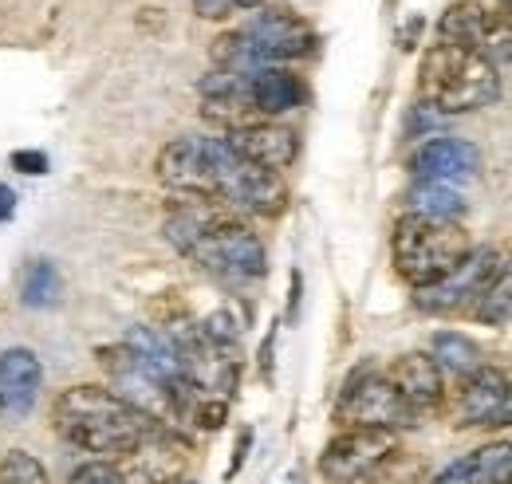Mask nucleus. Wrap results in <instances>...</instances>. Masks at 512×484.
<instances>
[{
    "label": "nucleus",
    "instance_id": "f257e3e1",
    "mask_svg": "<svg viewBox=\"0 0 512 484\" xmlns=\"http://www.w3.org/2000/svg\"><path fill=\"white\" fill-rule=\"evenodd\" d=\"M166 241L174 244L182 256H190L197 268H205L209 276H221L229 284H245L260 280L268 272V252L253 229L213 205V201H182L170 217H166Z\"/></svg>",
    "mask_w": 512,
    "mask_h": 484
},
{
    "label": "nucleus",
    "instance_id": "f03ea898",
    "mask_svg": "<svg viewBox=\"0 0 512 484\" xmlns=\"http://www.w3.org/2000/svg\"><path fill=\"white\" fill-rule=\"evenodd\" d=\"M52 425L67 445L95 453V461H123L154 433H162V425L134 410L127 398L91 382L67 386L52 402Z\"/></svg>",
    "mask_w": 512,
    "mask_h": 484
},
{
    "label": "nucleus",
    "instance_id": "7ed1b4c3",
    "mask_svg": "<svg viewBox=\"0 0 512 484\" xmlns=\"http://www.w3.org/2000/svg\"><path fill=\"white\" fill-rule=\"evenodd\" d=\"M418 95L438 115H465L489 107L501 95V75L489 56L442 40L426 48L418 63Z\"/></svg>",
    "mask_w": 512,
    "mask_h": 484
},
{
    "label": "nucleus",
    "instance_id": "20e7f679",
    "mask_svg": "<svg viewBox=\"0 0 512 484\" xmlns=\"http://www.w3.org/2000/svg\"><path fill=\"white\" fill-rule=\"evenodd\" d=\"M316 48V32L304 16L288 8H260L249 24L213 40V67L221 71H256L304 60Z\"/></svg>",
    "mask_w": 512,
    "mask_h": 484
},
{
    "label": "nucleus",
    "instance_id": "39448f33",
    "mask_svg": "<svg viewBox=\"0 0 512 484\" xmlns=\"http://www.w3.org/2000/svg\"><path fill=\"white\" fill-rule=\"evenodd\" d=\"M469 252H473V241L461 229V221H438V217L402 213L398 225H394V237H390L394 272L414 292L446 280Z\"/></svg>",
    "mask_w": 512,
    "mask_h": 484
},
{
    "label": "nucleus",
    "instance_id": "423d86ee",
    "mask_svg": "<svg viewBox=\"0 0 512 484\" xmlns=\"http://www.w3.org/2000/svg\"><path fill=\"white\" fill-rule=\"evenodd\" d=\"M237 154L229 150L225 138H205V134H186L162 146L154 170L158 182L174 193H186L193 201H213L221 205V193L237 170Z\"/></svg>",
    "mask_w": 512,
    "mask_h": 484
},
{
    "label": "nucleus",
    "instance_id": "0eeeda50",
    "mask_svg": "<svg viewBox=\"0 0 512 484\" xmlns=\"http://www.w3.org/2000/svg\"><path fill=\"white\" fill-rule=\"evenodd\" d=\"M335 418L347 425V429H386V433H398V429L418 425L422 414L390 386L386 374L359 370V374L343 386L339 406H335Z\"/></svg>",
    "mask_w": 512,
    "mask_h": 484
},
{
    "label": "nucleus",
    "instance_id": "6e6552de",
    "mask_svg": "<svg viewBox=\"0 0 512 484\" xmlns=\"http://www.w3.org/2000/svg\"><path fill=\"white\" fill-rule=\"evenodd\" d=\"M398 453V437L386 429H343L320 453V473L331 484H363Z\"/></svg>",
    "mask_w": 512,
    "mask_h": 484
},
{
    "label": "nucleus",
    "instance_id": "1a4fd4ad",
    "mask_svg": "<svg viewBox=\"0 0 512 484\" xmlns=\"http://www.w3.org/2000/svg\"><path fill=\"white\" fill-rule=\"evenodd\" d=\"M497 272H501V252L497 248H473L446 280H438L430 288H418L414 303L430 315H453V311L477 307L485 300V292L493 288Z\"/></svg>",
    "mask_w": 512,
    "mask_h": 484
},
{
    "label": "nucleus",
    "instance_id": "9d476101",
    "mask_svg": "<svg viewBox=\"0 0 512 484\" xmlns=\"http://www.w3.org/2000/svg\"><path fill=\"white\" fill-rule=\"evenodd\" d=\"M221 205L233 213H249V217H276L288 205V185L276 170H260L241 158L221 193Z\"/></svg>",
    "mask_w": 512,
    "mask_h": 484
},
{
    "label": "nucleus",
    "instance_id": "9b49d317",
    "mask_svg": "<svg viewBox=\"0 0 512 484\" xmlns=\"http://www.w3.org/2000/svg\"><path fill=\"white\" fill-rule=\"evenodd\" d=\"M481 166V154L465 138H430L410 154V174L414 182H438V185H461L469 182Z\"/></svg>",
    "mask_w": 512,
    "mask_h": 484
},
{
    "label": "nucleus",
    "instance_id": "f8f14e48",
    "mask_svg": "<svg viewBox=\"0 0 512 484\" xmlns=\"http://www.w3.org/2000/svg\"><path fill=\"white\" fill-rule=\"evenodd\" d=\"M225 142H229V150L237 154V158H245V162H253L260 170H288L292 162H296V154H300V138H296V130H288V126H280V122H253V126H241V130H233V134H225Z\"/></svg>",
    "mask_w": 512,
    "mask_h": 484
},
{
    "label": "nucleus",
    "instance_id": "ddd939ff",
    "mask_svg": "<svg viewBox=\"0 0 512 484\" xmlns=\"http://www.w3.org/2000/svg\"><path fill=\"white\" fill-rule=\"evenodd\" d=\"M386 378H390V386H394L418 414L442 406V398H446L442 366L434 363V355H426V351H410V355L394 359L390 370H386Z\"/></svg>",
    "mask_w": 512,
    "mask_h": 484
},
{
    "label": "nucleus",
    "instance_id": "4468645a",
    "mask_svg": "<svg viewBox=\"0 0 512 484\" xmlns=\"http://www.w3.org/2000/svg\"><path fill=\"white\" fill-rule=\"evenodd\" d=\"M44 366L28 347H8L0 355V410L4 414H28L40 398Z\"/></svg>",
    "mask_w": 512,
    "mask_h": 484
},
{
    "label": "nucleus",
    "instance_id": "2eb2a0df",
    "mask_svg": "<svg viewBox=\"0 0 512 484\" xmlns=\"http://www.w3.org/2000/svg\"><path fill=\"white\" fill-rule=\"evenodd\" d=\"M430 484H512V441H489L457 457Z\"/></svg>",
    "mask_w": 512,
    "mask_h": 484
},
{
    "label": "nucleus",
    "instance_id": "dca6fc26",
    "mask_svg": "<svg viewBox=\"0 0 512 484\" xmlns=\"http://www.w3.org/2000/svg\"><path fill=\"white\" fill-rule=\"evenodd\" d=\"M493 32H497V16L485 12L477 0H457V4H449L446 12H442V20H438V36H442L446 44L481 52V56H489Z\"/></svg>",
    "mask_w": 512,
    "mask_h": 484
},
{
    "label": "nucleus",
    "instance_id": "f3484780",
    "mask_svg": "<svg viewBox=\"0 0 512 484\" xmlns=\"http://www.w3.org/2000/svg\"><path fill=\"white\" fill-rule=\"evenodd\" d=\"M249 95H253L260 119H276V115L296 111L308 91H304L300 75H292L288 67H256L249 71Z\"/></svg>",
    "mask_w": 512,
    "mask_h": 484
},
{
    "label": "nucleus",
    "instance_id": "a211bd4d",
    "mask_svg": "<svg viewBox=\"0 0 512 484\" xmlns=\"http://www.w3.org/2000/svg\"><path fill=\"white\" fill-rule=\"evenodd\" d=\"M505 386H509V378L501 370H493V366H481L477 374H469L465 386H461V398H457V422L493 425L497 406L505 398Z\"/></svg>",
    "mask_w": 512,
    "mask_h": 484
},
{
    "label": "nucleus",
    "instance_id": "6ab92c4d",
    "mask_svg": "<svg viewBox=\"0 0 512 484\" xmlns=\"http://www.w3.org/2000/svg\"><path fill=\"white\" fill-rule=\"evenodd\" d=\"M406 213L418 217H438V221H457L465 213V201L457 193V185H438V182H414L406 193Z\"/></svg>",
    "mask_w": 512,
    "mask_h": 484
},
{
    "label": "nucleus",
    "instance_id": "aec40b11",
    "mask_svg": "<svg viewBox=\"0 0 512 484\" xmlns=\"http://www.w3.org/2000/svg\"><path fill=\"white\" fill-rule=\"evenodd\" d=\"M434 351V363L449 370V374H457V378H469V374H477L481 370V347L469 339V335H457V331H438L434 335V343H430Z\"/></svg>",
    "mask_w": 512,
    "mask_h": 484
},
{
    "label": "nucleus",
    "instance_id": "412c9836",
    "mask_svg": "<svg viewBox=\"0 0 512 484\" xmlns=\"http://www.w3.org/2000/svg\"><path fill=\"white\" fill-rule=\"evenodd\" d=\"M60 272H56V264L52 260H32L28 268H24V276H20V300L24 307H52V303L60 300Z\"/></svg>",
    "mask_w": 512,
    "mask_h": 484
},
{
    "label": "nucleus",
    "instance_id": "4be33fe9",
    "mask_svg": "<svg viewBox=\"0 0 512 484\" xmlns=\"http://www.w3.org/2000/svg\"><path fill=\"white\" fill-rule=\"evenodd\" d=\"M477 319L481 323H505V319H512V260L501 264L493 288L485 292V300L477 303Z\"/></svg>",
    "mask_w": 512,
    "mask_h": 484
},
{
    "label": "nucleus",
    "instance_id": "5701e85b",
    "mask_svg": "<svg viewBox=\"0 0 512 484\" xmlns=\"http://www.w3.org/2000/svg\"><path fill=\"white\" fill-rule=\"evenodd\" d=\"M0 484H52L48 469L28 449H8L0 461Z\"/></svg>",
    "mask_w": 512,
    "mask_h": 484
},
{
    "label": "nucleus",
    "instance_id": "b1692460",
    "mask_svg": "<svg viewBox=\"0 0 512 484\" xmlns=\"http://www.w3.org/2000/svg\"><path fill=\"white\" fill-rule=\"evenodd\" d=\"M264 0H193V12L201 20H229L237 12H253Z\"/></svg>",
    "mask_w": 512,
    "mask_h": 484
},
{
    "label": "nucleus",
    "instance_id": "393cba45",
    "mask_svg": "<svg viewBox=\"0 0 512 484\" xmlns=\"http://www.w3.org/2000/svg\"><path fill=\"white\" fill-rule=\"evenodd\" d=\"M71 484H127V481H123L119 465H111V461H87V465H79L71 473Z\"/></svg>",
    "mask_w": 512,
    "mask_h": 484
},
{
    "label": "nucleus",
    "instance_id": "a878e982",
    "mask_svg": "<svg viewBox=\"0 0 512 484\" xmlns=\"http://www.w3.org/2000/svg\"><path fill=\"white\" fill-rule=\"evenodd\" d=\"M12 166L20 174H28V178H40V174H48V154H40V150H16L12 154Z\"/></svg>",
    "mask_w": 512,
    "mask_h": 484
},
{
    "label": "nucleus",
    "instance_id": "bb28decb",
    "mask_svg": "<svg viewBox=\"0 0 512 484\" xmlns=\"http://www.w3.org/2000/svg\"><path fill=\"white\" fill-rule=\"evenodd\" d=\"M493 425H512V382L505 386V398H501V406H497V418Z\"/></svg>",
    "mask_w": 512,
    "mask_h": 484
},
{
    "label": "nucleus",
    "instance_id": "cd10ccee",
    "mask_svg": "<svg viewBox=\"0 0 512 484\" xmlns=\"http://www.w3.org/2000/svg\"><path fill=\"white\" fill-rule=\"evenodd\" d=\"M249 445H253V433L245 429V433H241V441H237V453H233V465H229V477H233V473H237V469L245 465V449H249Z\"/></svg>",
    "mask_w": 512,
    "mask_h": 484
},
{
    "label": "nucleus",
    "instance_id": "c85d7f7f",
    "mask_svg": "<svg viewBox=\"0 0 512 484\" xmlns=\"http://www.w3.org/2000/svg\"><path fill=\"white\" fill-rule=\"evenodd\" d=\"M16 213V193L8 185H0V221H8Z\"/></svg>",
    "mask_w": 512,
    "mask_h": 484
},
{
    "label": "nucleus",
    "instance_id": "c756f323",
    "mask_svg": "<svg viewBox=\"0 0 512 484\" xmlns=\"http://www.w3.org/2000/svg\"><path fill=\"white\" fill-rule=\"evenodd\" d=\"M505 8H509V12H512V0H505Z\"/></svg>",
    "mask_w": 512,
    "mask_h": 484
},
{
    "label": "nucleus",
    "instance_id": "7c9ffc66",
    "mask_svg": "<svg viewBox=\"0 0 512 484\" xmlns=\"http://www.w3.org/2000/svg\"><path fill=\"white\" fill-rule=\"evenodd\" d=\"M178 484H193V481H178Z\"/></svg>",
    "mask_w": 512,
    "mask_h": 484
},
{
    "label": "nucleus",
    "instance_id": "2f4dec72",
    "mask_svg": "<svg viewBox=\"0 0 512 484\" xmlns=\"http://www.w3.org/2000/svg\"><path fill=\"white\" fill-rule=\"evenodd\" d=\"M505 16H509V20H512V12H505Z\"/></svg>",
    "mask_w": 512,
    "mask_h": 484
},
{
    "label": "nucleus",
    "instance_id": "473e14b6",
    "mask_svg": "<svg viewBox=\"0 0 512 484\" xmlns=\"http://www.w3.org/2000/svg\"><path fill=\"white\" fill-rule=\"evenodd\" d=\"M0 414H4V410H0Z\"/></svg>",
    "mask_w": 512,
    "mask_h": 484
}]
</instances>
